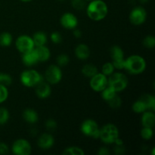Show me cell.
Listing matches in <instances>:
<instances>
[{"instance_id": "27", "label": "cell", "mask_w": 155, "mask_h": 155, "mask_svg": "<svg viewBox=\"0 0 155 155\" xmlns=\"http://www.w3.org/2000/svg\"><path fill=\"white\" fill-rule=\"evenodd\" d=\"M63 154L65 155H84L85 152L81 148L77 146H71L67 148L64 151Z\"/></svg>"}, {"instance_id": "31", "label": "cell", "mask_w": 155, "mask_h": 155, "mask_svg": "<svg viewBox=\"0 0 155 155\" xmlns=\"http://www.w3.org/2000/svg\"><path fill=\"white\" fill-rule=\"evenodd\" d=\"M70 61V58L66 54H61L56 58V62L57 65L59 67H64L68 64Z\"/></svg>"}, {"instance_id": "36", "label": "cell", "mask_w": 155, "mask_h": 155, "mask_svg": "<svg viewBox=\"0 0 155 155\" xmlns=\"http://www.w3.org/2000/svg\"><path fill=\"white\" fill-rule=\"evenodd\" d=\"M71 5L74 9L80 11L86 7V0H71Z\"/></svg>"}, {"instance_id": "3", "label": "cell", "mask_w": 155, "mask_h": 155, "mask_svg": "<svg viewBox=\"0 0 155 155\" xmlns=\"http://www.w3.org/2000/svg\"><path fill=\"white\" fill-rule=\"evenodd\" d=\"M107 86L112 88L117 93L122 92L128 86V79L123 73L114 72L107 79Z\"/></svg>"}, {"instance_id": "4", "label": "cell", "mask_w": 155, "mask_h": 155, "mask_svg": "<svg viewBox=\"0 0 155 155\" xmlns=\"http://www.w3.org/2000/svg\"><path fill=\"white\" fill-rule=\"evenodd\" d=\"M119 137V130L113 124H107L100 129L99 139L106 144H112Z\"/></svg>"}, {"instance_id": "20", "label": "cell", "mask_w": 155, "mask_h": 155, "mask_svg": "<svg viewBox=\"0 0 155 155\" xmlns=\"http://www.w3.org/2000/svg\"><path fill=\"white\" fill-rule=\"evenodd\" d=\"M35 47L45 45L47 42V36L44 32L39 31L33 34L32 37Z\"/></svg>"}, {"instance_id": "16", "label": "cell", "mask_w": 155, "mask_h": 155, "mask_svg": "<svg viewBox=\"0 0 155 155\" xmlns=\"http://www.w3.org/2000/svg\"><path fill=\"white\" fill-rule=\"evenodd\" d=\"M75 54L80 60H86L90 55V49L86 44H79L75 48Z\"/></svg>"}, {"instance_id": "2", "label": "cell", "mask_w": 155, "mask_h": 155, "mask_svg": "<svg viewBox=\"0 0 155 155\" xmlns=\"http://www.w3.org/2000/svg\"><path fill=\"white\" fill-rule=\"evenodd\" d=\"M146 61L143 57L138 54H133L125 59L124 69L132 74H140L145 71Z\"/></svg>"}, {"instance_id": "15", "label": "cell", "mask_w": 155, "mask_h": 155, "mask_svg": "<svg viewBox=\"0 0 155 155\" xmlns=\"http://www.w3.org/2000/svg\"><path fill=\"white\" fill-rule=\"evenodd\" d=\"M22 54V61L26 66H33V65H35L36 64H37L39 62V60H38L37 55H36L34 48L33 50H31V51H27V52L24 53Z\"/></svg>"}, {"instance_id": "18", "label": "cell", "mask_w": 155, "mask_h": 155, "mask_svg": "<svg viewBox=\"0 0 155 155\" xmlns=\"http://www.w3.org/2000/svg\"><path fill=\"white\" fill-rule=\"evenodd\" d=\"M36 54L37 55L39 62H45L49 59L51 56V52L48 48H47L45 45H42V46H36L34 48Z\"/></svg>"}, {"instance_id": "34", "label": "cell", "mask_w": 155, "mask_h": 155, "mask_svg": "<svg viewBox=\"0 0 155 155\" xmlns=\"http://www.w3.org/2000/svg\"><path fill=\"white\" fill-rule=\"evenodd\" d=\"M143 45L147 48H154L155 46V38L153 36H147L143 39Z\"/></svg>"}, {"instance_id": "46", "label": "cell", "mask_w": 155, "mask_h": 155, "mask_svg": "<svg viewBox=\"0 0 155 155\" xmlns=\"http://www.w3.org/2000/svg\"><path fill=\"white\" fill-rule=\"evenodd\" d=\"M58 1H64V0H58Z\"/></svg>"}, {"instance_id": "43", "label": "cell", "mask_w": 155, "mask_h": 155, "mask_svg": "<svg viewBox=\"0 0 155 155\" xmlns=\"http://www.w3.org/2000/svg\"><path fill=\"white\" fill-rule=\"evenodd\" d=\"M139 1L141 3H146V2H148L149 0H139Z\"/></svg>"}, {"instance_id": "26", "label": "cell", "mask_w": 155, "mask_h": 155, "mask_svg": "<svg viewBox=\"0 0 155 155\" xmlns=\"http://www.w3.org/2000/svg\"><path fill=\"white\" fill-rule=\"evenodd\" d=\"M101 98L104 100V101H107L113 98L115 95H117V92L114 90L112 88L107 86V87L104 88L102 91H101Z\"/></svg>"}, {"instance_id": "40", "label": "cell", "mask_w": 155, "mask_h": 155, "mask_svg": "<svg viewBox=\"0 0 155 155\" xmlns=\"http://www.w3.org/2000/svg\"><path fill=\"white\" fill-rule=\"evenodd\" d=\"M98 154L99 155H109L110 154V151H109V150L107 148L102 147V148H101L98 150Z\"/></svg>"}, {"instance_id": "35", "label": "cell", "mask_w": 155, "mask_h": 155, "mask_svg": "<svg viewBox=\"0 0 155 155\" xmlns=\"http://www.w3.org/2000/svg\"><path fill=\"white\" fill-rule=\"evenodd\" d=\"M8 97V90L7 87L2 84H0V104L5 102Z\"/></svg>"}, {"instance_id": "33", "label": "cell", "mask_w": 155, "mask_h": 155, "mask_svg": "<svg viewBox=\"0 0 155 155\" xmlns=\"http://www.w3.org/2000/svg\"><path fill=\"white\" fill-rule=\"evenodd\" d=\"M12 78L9 74L0 72V84L7 86L12 84Z\"/></svg>"}, {"instance_id": "6", "label": "cell", "mask_w": 155, "mask_h": 155, "mask_svg": "<svg viewBox=\"0 0 155 155\" xmlns=\"http://www.w3.org/2000/svg\"><path fill=\"white\" fill-rule=\"evenodd\" d=\"M80 130L82 133L86 136L98 139L100 134V128L96 121L92 119H87L83 121L80 127Z\"/></svg>"}, {"instance_id": "37", "label": "cell", "mask_w": 155, "mask_h": 155, "mask_svg": "<svg viewBox=\"0 0 155 155\" xmlns=\"http://www.w3.org/2000/svg\"><path fill=\"white\" fill-rule=\"evenodd\" d=\"M50 39L52 41V42L55 44H58L61 42L62 36L58 32H53V33H51V36H50Z\"/></svg>"}, {"instance_id": "14", "label": "cell", "mask_w": 155, "mask_h": 155, "mask_svg": "<svg viewBox=\"0 0 155 155\" xmlns=\"http://www.w3.org/2000/svg\"><path fill=\"white\" fill-rule=\"evenodd\" d=\"M36 94L38 98H46L50 96L51 93V89L48 83H44L42 81L36 86Z\"/></svg>"}, {"instance_id": "44", "label": "cell", "mask_w": 155, "mask_h": 155, "mask_svg": "<svg viewBox=\"0 0 155 155\" xmlns=\"http://www.w3.org/2000/svg\"><path fill=\"white\" fill-rule=\"evenodd\" d=\"M20 1H21V2H30V1H32V0H20Z\"/></svg>"}, {"instance_id": "10", "label": "cell", "mask_w": 155, "mask_h": 155, "mask_svg": "<svg viewBox=\"0 0 155 155\" xmlns=\"http://www.w3.org/2000/svg\"><path fill=\"white\" fill-rule=\"evenodd\" d=\"M90 87L92 90L97 92H101L107 86V78L102 73H98L90 78Z\"/></svg>"}, {"instance_id": "19", "label": "cell", "mask_w": 155, "mask_h": 155, "mask_svg": "<svg viewBox=\"0 0 155 155\" xmlns=\"http://www.w3.org/2000/svg\"><path fill=\"white\" fill-rule=\"evenodd\" d=\"M23 118L29 124H36L39 120V115L33 109L27 108L23 112Z\"/></svg>"}, {"instance_id": "23", "label": "cell", "mask_w": 155, "mask_h": 155, "mask_svg": "<svg viewBox=\"0 0 155 155\" xmlns=\"http://www.w3.org/2000/svg\"><path fill=\"white\" fill-rule=\"evenodd\" d=\"M141 99L145 103V106L147 107V110L154 111L155 110V97L154 95H148V94L144 95L141 98Z\"/></svg>"}, {"instance_id": "7", "label": "cell", "mask_w": 155, "mask_h": 155, "mask_svg": "<svg viewBox=\"0 0 155 155\" xmlns=\"http://www.w3.org/2000/svg\"><path fill=\"white\" fill-rule=\"evenodd\" d=\"M46 81L50 85H56L60 83L62 79V71L58 65L52 64L48 67L45 74Z\"/></svg>"}, {"instance_id": "42", "label": "cell", "mask_w": 155, "mask_h": 155, "mask_svg": "<svg viewBox=\"0 0 155 155\" xmlns=\"http://www.w3.org/2000/svg\"><path fill=\"white\" fill-rule=\"evenodd\" d=\"M74 36H75L76 38H80L82 36V32L81 30H78V29H74Z\"/></svg>"}, {"instance_id": "24", "label": "cell", "mask_w": 155, "mask_h": 155, "mask_svg": "<svg viewBox=\"0 0 155 155\" xmlns=\"http://www.w3.org/2000/svg\"><path fill=\"white\" fill-rule=\"evenodd\" d=\"M13 38H12V34L8 32H4V33L0 34V45L2 47H8L12 44Z\"/></svg>"}, {"instance_id": "39", "label": "cell", "mask_w": 155, "mask_h": 155, "mask_svg": "<svg viewBox=\"0 0 155 155\" xmlns=\"http://www.w3.org/2000/svg\"><path fill=\"white\" fill-rule=\"evenodd\" d=\"M9 151V148L4 142H0V154H7Z\"/></svg>"}, {"instance_id": "30", "label": "cell", "mask_w": 155, "mask_h": 155, "mask_svg": "<svg viewBox=\"0 0 155 155\" xmlns=\"http://www.w3.org/2000/svg\"><path fill=\"white\" fill-rule=\"evenodd\" d=\"M153 135H154L153 128L143 127V128L141 130V136L145 140H149V139H151L153 137Z\"/></svg>"}, {"instance_id": "12", "label": "cell", "mask_w": 155, "mask_h": 155, "mask_svg": "<svg viewBox=\"0 0 155 155\" xmlns=\"http://www.w3.org/2000/svg\"><path fill=\"white\" fill-rule=\"evenodd\" d=\"M61 24L67 30H74L78 25V20L74 14L67 12L61 18Z\"/></svg>"}, {"instance_id": "32", "label": "cell", "mask_w": 155, "mask_h": 155, "mask_svg": "<svg viewBox=\"0 0 155 155\" xmlns=\"http://www.w3.org/2000/svg\"><path fill=\"white\" fill-rule=\"evenodd\" d=\"M9 112L5 107H0V125L6 124L9 120Z\"/></svg>"}, {"instance_id": "13", "label": "cell", "mask_w": 155, "mask_h": 155, "mask_svg": "<svg viewBox=\"0 0 155 155\" xmlns=\"http://www.w3.org/2000/svg\"><path fill=\"white\" fill-rule=\"evenodd\" d=\"M54 143V139L53 136L49 133H43L38 139L37 145L40 148L43 150L49 149L53 146Z\"/></svg>"}, {"instance_id": "17", "label": "cell", "mask_w": 155, "mask_h": 155, "mask_svg": "<svg viewBox=\"0 0 155 155\" xmlns=\"http://www.w3.org/2000/svg\"><path fill=\"white\" fill-rule=\"evenodd\" d=\"M155 124V115L154 111L151 110H145L142 113V124L145 127L153 128Z\"/></svg>"}, {"instance_id": "28", "label": "cell", "mask_w": 155, "mask_h": 155, "mask_svg": "<svg viewBox=\"0 0 155 155\" xmlns=\"http://www.w3.org/2000/svg\"><path fill=\"white\" fill-rule=\"evenodd\" d=\"M114 67L112 62H107V63L104 64L101 68V71H102V74L105 75L106 77H109L114 72Z\"/></svg>"}, {"instance_id": "38", "label": "cell", "mask_w": 155, "mask_h": 155, "mask_svg": "<svg viewBox=\"0 0 155 155\" xmlns=\"http://www.w3.org/2000/svg\"><path fill=\"white\" fill-rule=\"evenodd\" d=\"M58 125L57 123L55 120H54L53 119H48V120L45 122V127L49 131H54L56 128H57Z\"/></svg>"}, {"instance_id": "8", "label": "cell", "mask_w": 155, "mask_h": 155, "mask_svg": "<svg viewBox=\"0 0 155 155\" xmlns=\"http://www.w3.org/2000/svg\"><path fill=\"white\" fill-rule=\"evenodd\" d=\"M12 151L15 155H30L31 154L32 147L28 141L20 139L14 142L12 147Z\"/></svg>"}, {"instance_id": "1", "label": "cell", "mask_w": 155, "mask_h": 155, "mask_svg": "<svg viewBox=\"0 0 155 155\" xmlns=\"http://www.w3.org/2000/svg\"><path fill=\"white\" fill-rule=\"evenodd\" d=\"M108 13L107 5L102 0H92L86 8V14L90 19L99 21L106 18Z\"/></svg>"}, {"instance_id": "11", "label": "cell", "mask_w": 155, "mask_h": 155, "mask_svg": "<svg viewBox=\"0 0 155 155\" xmlns=\"http://www.w3.org/2000/svg\"><path fill=\"white\" fill-rule=\"evenodd\" d=\"M147 13L144 8L137 6L131 11L130 14V21L134 25H141L146 21Z\"/></svg>"}, {"instance_id": "21", "label": "cell", "mask_w": 155, "mask_h": 155, "mask_svg": "<svg viewBox=\"0 0 155 155\" xmlns=\"http://www.w3.org/2000/svg\"><path fill=\"white\" fill-rule=\"evenodd\" d=\"M110 54L112 58V61H121L124 59V51L119 45L112 46L110 48Z\"/></svg>"}, {"instance_id": "45", "label": "cell", "mask_w": 155, "mask_h": 155, "mask_svg": "<svg viewBox=\"0 0 155 155\" xmlns=\"http://www.w3.org/2000/svg\"><path fill=\"white\" fill-rule=\"evenodd\" d=\"M86 1H89V2H90V1H92V0H86Z\"/></svg>"}, {"instance_id": "22", "label": "cell", "mask_w": 155, "mask_h": 155, "mask_svg": "<svg viewBox=\"0 0 155 155\" xmlns=\"http://www.w3.org/2000/svg\"><path fill=\"white\" fill-rule=\"evenodd\" d=\"M98 68L95 65L92 64H85L82 68V74L86 77L91 78L95 74H98Z\"/></svg>"}, {"instance_id": "29", "label": "cell", "mask_w": 155, "mask_h": 155, "mask_svg": "<svg viewBox=\"0 0 155 155\" xmlns=\"http://www.w3.org/2000/svg\"><path fill=\"white\" fill-rule=\"evenodd\" d=\"M107 102L108 103L109 106L111 108L117 109L119 107H120L121 104H122V100H121V98L117 95H115L113 98H110Z\"/></svg>"}, {"instance_id": "5", "label": "cell", "mask_w": 155, "mask_h": 155, "mask_svg": "<svg viewBox=\"0 0 155 155\" xmlns=\"http://www.w3.org/2000/svg\"><path fill=\"white\" fill-rule=\"evenodd\" d=\"M21 83L27 87H33L43 81L42 76L35 70H25L20 77Z\"/></svg>"}, {"instance_id": "9", "label": "cell", "mask_w": 155, "mask_h": 155, "mask_svg": "<svg viewBox=\"0 0 155 155\" xmlns=\"http://www.w3.org/2000/svg\"><path fill=\"white\" fill-rule=\"evenodd\" d=\"M16 48L21 54L30 51L35 48L32 37L27 35H21L18 36L15 42Z\"/></svg>"}, {"instance_id": "25", "label": "cell", "mask_w": 155, "mask_h": 155, "mask_svg": "<svg viewBox=\"0 0 155 155\" xmlns=\"http://www.w3.org/2000/svg\"><path fill=\"white\" fill-rule=\"evenodd\" d=\"M132 108H133V111L136 114H142L143 112H145V110H148L145 103L143 102V101L141 98L133 103V106H132Z\"/></svg>"}, {"instance_id": "41", "label": "cell", "mask_w": 155, "mask_h": 155, "mask_svg": "<svg viewBox=\"0 0 155 155\" xmlns=\"http://www.w3.org/2000/svg\"><path fill=\"white\" fill-rule=\"evenodd\" d=\"M124 152V147L123 145H116L115 148V153L117 154H121Z\"/></svg>"}]
</instances>
